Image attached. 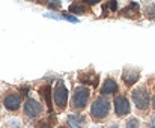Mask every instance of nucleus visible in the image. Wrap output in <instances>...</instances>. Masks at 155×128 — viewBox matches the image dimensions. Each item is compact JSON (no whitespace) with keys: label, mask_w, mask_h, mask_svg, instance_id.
Returning a JSON list of instances; mask_svg holds the SVG:
<instances>
[{"label":"nucleus","mask_w":155,"mask_h":128,"mask_svg":"<svg viewBox=\"0 0 155 128\" xmlns=\"http://www.w3.org/2000/svg\"><path fill=\"white\" fill-rule=\"evenodd\" d=\"M110 112V101L105 100L103 97H98L94 103H92V107H91V116L95 119V121H100L107 118Z\"/></svg>","instance_id":"1"},{"label":"nucleus","mask_w":155,"mask_h":128,"mask_svg":"<svg viewBox=\"0 0 155 128\" xmlns=\"http://www.w3.org/2000/svg\"><path fill=\"white\" fill-rule=\"evenodd\" d=\"M91 97V92L86 86H78L74 89V95H72V107L77 110H81L87 106V100Z\"/></svg>","instance_id":"2"},{"label":"nucleus","mask_w":155,"mask_h":128,"mask_svg":"<svg viewBox=\"0 0 155 128\" xmlns=\"http://www.w3.org/2000/svg\"><path fill=\"white\" fill-rule=\"evenodd\" d=\"M131 98H133V103L134 106L139 109V110H146L151 104V100H149V94L145 87H139V89H134L133 94H131Z\"/></svg>","instance_id":"3"},{"label":"nucleus","mask_w":155,"mask_h":128,"mask_svg":"<svg viewBox=\"0 0 155 128\" xmlns=\"http://www.w3.org/2000/svg\"><path fill=\"white\" fill-rule=\"evenodd\" d=\"M54 104L60 110H65L68 106V89L62 81H59L57 86L54 87Z\"/></svg>","instance_id":"4"},{"label":"nucleus","mask_w":155,"mask_h":128,"mask_svg":"<svg viewBox=\"0 0 155 128\" xmlns=\"http://www.w3.org/2000/svg\"><path fill=\"white\" fill-rule=\"evenodd\" d=\"M24 115L30 119H35L42 115V104L36 100H27L24 103Z\"/></svg>","instance_id":"5"},{"label":"nucleus","mask_w":155,"mask_h":128,"mask_svg":"<svg viewBox=\"0 0 155 128\" xmlns=\"http://www.w3.org/2000/svg\"><path fill=\"white\" fill-rule=\"evenodd\" d=\"M21 101H23L21 95H20V94H15V92L8 94V95H5V98H3V104H5V107H6L8 110H11V112L18 110L20 106H21Z\"/></svg>","instance_id":"6"},{"label":"nucleus","mask_w":155,"mask_h":128,"mask_svg":"<svg viewBox=\"0 0 155 128\" xmlns=\"http://www.w3.org/2000/svg\"><path fill=\"white\" fill-rule=\"evenodd\" d=\"M114 112L117 116H127L130 113V103L124 95H117L114 98Z\"/></svg>","instance_id":"7"},{"label":"nucleus","mask_w":155,"mask_h":128,"mask_svg":"<svg viewBox=\"0 0 155 128\" xmlns=\"http://www.w3.org/2000/svg\"><path fill=\"white\" fill-rule=\"evenodd\" d=\"M139 77H140V74H139V71H136V69H125L124 72H122V80H124V83L127 84V86H133L137 80H139Z\"/></svg>","instance_id":"8"},{"label":"nucleus","mask_w":155,"mask_h":128,"mask_svg":"<svg viewBox=\"0 0 155 128\" xmlns=\"http://www.w3.org/2000/svg\"><path fill=\"white\" fill-rule=\"evenodd\" d=\"M66 122H68V125H69V127L80 128L81 125H84V122H86V118H84L83 115H80V113H74V115H69V116H68Z\"/></svg>","instance_id":"9"},{"label":"nucleus","mask_w":155,"mask_h":128,"mask_svg":"<svg viewBox=\"0 0 155 128\" xmlns=\"http://www.w3.org/2000/svg\"><path fill=\"white\" fill-rule=\"evenodd\" d=\"M116 92H117L116 81L111 80V78H107L103 83V86H101V94L103 95H111V94H116Z\"/></svg>","instance_id":"10"},{"label":"nucleus","mask_w":155,"mask_h":128,"mask_svg":"<svg viewBox=\"0 0 155 128\" xmlns=\"http://www.w3.org/2000/svg\"><path fill=\"white\" fill-rule=\"evenodd\" d=\"M137 9H139V3L131 2V3L122 11V15H127V17H130V18H137Z\"/></svg>","instance_id":"11"},{"label":"nucleus","mask_w":155,"mask_h":128,"mask_svg":"<svg viewBox=\"0 0 155 128\" xmlns=\"http://www.w3.org/2000/svg\"><path fill=\"white\" fill-rule=\"evenodd\" d=\"M41 95L45 98V103L48 106V110L50 113H53V109H51V86H44L41 89Z\"/></svg>","instance_id":"12"},{"label":"nucleus","mask_w":155,"mask_h":128,"mask_svg":"<svg viewBox=\"0 0 155 128\" xmlns=\"http://www.w3.org/2000/svg\"><path fill=\"white\" fill-rule=\"evenodd\" d=\"M69 12H72V14H75V15H81V14L86 12V5L75 2V3H72V5L69 6Z\"/></svg>","instance_id":"13"},{"label":"nucleus","mask_w":155,"mask_h":128,"mask_svg":"<svg viewBox=\"0 0 155 128\" xmlns=\"http://www.w3.org/2000/svg\"><path fill=\"white\" fill-rule=\"evenodd\" d=\"M127 128H140V121L137 118H130L127 121Z\"/></svg>","instance_id":"14"},{"label":"nucleus","mask_w":155,"mask_h":128,"mask_svg":"<svg viewBox=\"0 0 155 128\" xmlns=\"http://www.w3.org/2000/svg\"><path fill=\"white\" fill-rule=\"evenodd\" d=\"M146 15L151 17V18H155V5H148V8H146Z\"/></svg>","instance_id":"15"},{"label":"nucleus","mask_w":155,"mask_h":128,"mask_svg":"<svg viewBox=\"0 0 155 128\" xmlns=\"http://www.w3.org/2000/svg\"><path fill=\"white\" fill-rule=\"evenodd\" d=\"M104 9H110V11H117V2H108L104 5Z\"/></svg>","instance_id":"16"},{"label":"nucleus","mask_w":155,"mask_h":128,"mask_svg":"<svg viewBox=\"0 0 155 128\" xmlns=\"http://www.w3.org/2000/svg\"><path fill=\"white\" fill-rule=\"evenodd\" d=\"M62 18H63V20H68V21H71V23H78V18H75V17H72V15H68V14H63Z\"/></svg>","instance_id":"17"},{"label":"nucleus","mask_w":155,"mask_h":128,"mask_svg":"<svg viewBox=\"0 0 155 128\" xmlns=\"http://www.w3.org/2000/svg\"><path fill=\"white\" fill-rule=\"evenodd\" d=\"M59 6H60V2H50L48 3V8L50 9H57Z\"/></svg>","instance_id":"18"},{"label":"nucleus","mask_w":155,"mask_h":128,"mask_svg":"<svg viewBox=\"0 0 155 128\" xmlns=\"http://www.w3.org/2000/svg\"><path fill=\"white\" fill-rule=\"evenodd\" d=\"M38 128H51V125H50V124H47V122H41Z\"/></svg>","instance_id":"19"},{"label":"nucleus","mask_w":155,"mask_h":128,"mask_svg":"<svg viewBox=\"0 0 155 128\" xmlns=\"http://www.w3.org/2000/svg\"><path fill=\"white\" fill-rule=\"evenodd\" d=\"M29 89H30L29 86H24V87H21V92H23V94H27V92H29Z\"/></svg>","instance_id":"20"},{"label":"nucleus","mask_w":155,"mask_h":128,"mask_svg":"<svg viewBox=\"0 0 155 128\" xmlns=\"http://www.w3.org/2000/svg\"><path fill=\"white\" fill-rule=\"evenodd\" d=\"M151 128H155V116L151 119Z\"/></svg>","instance_id":"21"},{"label":"nucleus","mask_w":155,"mask_h":128,"mask_svg":"<svg viewBox=\"0 0 155 128\" xmlns=\"http://www.w3.org/2000/svg\"><path fill=\"white\" fill-rule=\"evenodd\" d=\"M108 128H119V125H117V124H111Z\"/></svg>","instance_id":"22"},{"label":"nucleus","mask_w":155,"mask_h":128,"mask_svg":"<svg viewBox=\"0 0 155 128\" xmlns=\"http://www.w3.org/2000/svg\"><path fill=\"white\" fill-rule=\"evenodd\" d=\"M151 103H152V107H154V110H155V97L152 98V101H151Z\"/></svg>","instance_id":"23"},{"label":"nucleus","mask_w":155,"mask_h":128,"mask_svg":"<svg viewBox=\"0 0 155 128\" xmlns=\"http://www.w3.org/2000/svg\"><path fill=\"white\" fill-rule=\"evenodd\" d=\"M57 128H66V127L65 125H60V127H57Z\"/></svg>","instance_id":"24"}]
</instances>
